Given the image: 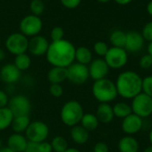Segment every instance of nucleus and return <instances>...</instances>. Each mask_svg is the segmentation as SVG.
Here are the masks:
<instances>
[{
  "label": "nucleus",
  "instance_id": "20e7f679",
  "mask_svg": "<svg viewBox=\"0 0 152 152\" xmlns=\"http://www.w3.org/2000/svg\"><path fill=\"white\" fill-rule=\"evenodd\" d=\"M84 115L83 106L77 100H68L61 108L60 117L64 124L73 127L81 123Z\"/></svg>",
  "mask_w": 152,
  "mask_h": 152
},
{
  "label": "nucleus",
  "instance_id": "39448f33",
  "mask_svg": "<svg viewBox=\"0 0 152 152\" xmlns=\"http://www.w3.org/2000/svg\"><path fill=\"white\" fill-rule=\"evenodd\" d=\"M132 112L141 119L150 116L152 113V98L140 92L132 99Z\"/></svg>",
  "mask_w": 152,
  "mask_h": 152
},
{
  "label": "nucleus",
  "instance_id": "ea45409f",
  "mask_svg": "<svg viewBox=\"0 0 152 152\" xmlns=\"http://www.w3.org/2000/svg\"><path fill=\"white\" fill-rule=\"evenodd\" d=\"M39 152H52L53 151L51 144L46 140L39 143Z\"/></svg>",
  "mask_w": 152,
  "mask_h": 152
},
{
  "label": "nucleus",
  "instance_id": "cd10ccee",
  "mask_svg": "<svg viewBox=\"0 0 152 152\" xmlns=\"http://www.w3.org/2000/svg\"><path fill=\"white\" fill-rule=\"evenodd\" d=\"M31 64V60L30 56L27 53L21 54L18 56H15V63L14 64L22 72V71H26L30 68Z\"/></svg>",
  "mask_w": 152,
  "mask_h": 152
},
{
  "label": "nucleus",
  "instance_id": "c9c22d12",
  "mask_svg": "<svg viewBox=\"0 0 152 152\" xmlns=\"http://www.w3.org/2000/svg\"><path fill=\"white\" fill-rule=\"evenodd\" d=\"M139 65L142 69H149L152 67V56H150L148 54H146L142 56L139 61Z\"/></svg>",
  "mask_w": 152,
  "mask_h": 152
},
{
  "label": "nucleus",
  "instance_id": "f3484780",
  "mask_svg": "<svg viewBox=\"0 0 152 152\" xmlns=\"http://www.w3.org/2000/svg\"><path fill=\"white\" fill-rule=\"evenodd\" d=\"M28 144V140L22 133H13L7 140V147L15 152H24Z\"/></svg>",
  "mask_w": 152,
  "mask_h": 152
},
{
  "label": "nucleus",
  "instance_id": "a18cd8bd",
  "mask_svg": "<svg viewBox=\"0 0 152 152\" xmlns=\"http://www.w3.org/2000/svg\"><path fill=\"white\" fill-rule=\"evenodd\" d=\"M148 54L150 56H152V41L149 42L148 45Z\"/></svg>",
  "mask_w": 152,
  "mask_h": 152
},
{
  "label": "nucleus",
  "instance_id": "412c9836",
  "mask_svg": "<svg viewBox=\"0 0 152 152\" xmlns=\"http://www.w3.org/2000/svg\"><path fill=\"white\" fill-rule=\"evenodd\" d=\"M70 136L73 142L79 145L85 144L90 139L89 132L86 129H84L81 124H77L72 127L70 131Z\"/></svg>",
  "mask_w": 152,
  "mask_h": 152
},
{
  "label": "nucleus",
  "instance_id": "4be33fe9",
  "mask_svg": "<svg viewBox=\"0 0 152 152\" xmlns=\"http://www.w3.org/2000/svg\"><path fill=\"white\" fill-rule=\"evenodd\" d=\"M74 58L77 61V63L88 66L91 64V62L93 60V56L90 48L83 46V47H79L77 48H75Z\"/></svg>",
  "mask_w": 152,
  "mask_h": 152
},
{
  "label": "nucleus",
  "instance_id": "7ed1b4c3",
  "mask_svg": "<svg viewBox=\"0 0 152 152\" xmlns=\"http://www.w3.org/2000/svg\"><path fill=\"white\" fill-rule=\"evenodd\" d=\"M91 91L93 97L99 103H110L118 96L115 83L107 78L95 81Z\"/></svg>",
  "mask_w": 152,
  "mask_h": 152
},
{
  "label": "nucleus",
  "instance_id": "4c0bfd02",
  "mask_svg": "<svg viewBox=\"0 0 152 152\" xmlns=\"http://www.w3.org/2000/svg\"><path fill=\"white\" fill-rule=\"evenodd\" d=\"M109 148L107 144L104 141H99L95 144L93 148V152H108Z\"/></svg>",
  "mask_w": 152,
  "mask_h": 152
},
{
  "label": "nucleus",
  "instance_id": "c03bdc74",
  "mask_svg": "<svg viewBox=\"0 0 152 152\" xmlns=\"http://www.w3.org/2000/svg\"><path fill=\"white\" fill-rule=\"evenodd\" d=\"M6 58V52L4 49L0 48V61H3Z\"/></svg>",
  "mask_w": 152,
  "mask_h": 152
},
{
  "label": "nucleus",
  "instance_id": "393cba45",
  "mask_svg": "<svg viewBox=\"0 0 152 152\" xmlns=\"http://www.w3.org/2000/svg\"><path fill=\"white\" fill-rule=\"evenodd\" d=\"M126 39V32L121 30H115L111 32L109 37V41L112 44V47L124 48Z\"/></svg>",
  "mask_w": 152,
  "mask_h": 152
},
{
  "label": "nucleus",
  "instance_id": "f8f14e48",
  "mask_svg": "<svg viewBox=\"0 0 152 152\" xmlns=\"http://www.w3.org/2000/svg\"><path fill=\"white\" fill-rule=\"evenodd\" d=\"M88 69L90 77L95 82L107 78L110 68L105 62L104 58H96L91 62L88 65Z\"/></svg>",
  "mask_w": 152,
  "mask_h": 152
},
{
  "label": "nucleus",
  "instance_id": "a211bd4d",
  "mask_svg": "<svg viewBox=\"0 0 152 152\" xmlns=\"http://www.w3.org/2000/svg\"><path fill=\"white\" fill-rule=\"evenodd\" d=\"M95 115L99 122L105 124L111 123L115 118L113 107H111L109 103H99V105L97 107V111Z\"/></svg>",
  "mask_w": 152,
  "mask_h": 152
},
{
  "label": "nucleus",
  "instance_id": "a878e982",
  "mask_svg": "<svg viewBox=\"0 0 152 152\" xmlns=\"http://www.w3.org/2000/svg\"><path fill=\"white\" fill-rule=\"evenodd\" d=\"M113 112L115 117L121 119L125 118L132 113L131 105L127 104L126 102H117L116 104H115V106L113 107Z\"/></svg>",
  "mask_w": 152,
  "mask_h": 152
},
{
  "label": "nucleus",
  "instance_id": "e433bc0d",
  "mask_svg": "<svg viewBox=\"0 0 152 152\" xmlns=\"http://www.w3.org/2000/svg\"><path fill=\"white\" fill-rule=\"evenodd\" d=\"M63 7L67 9H74L81 5L82 0H60Z\"/></svg>",
  "mask_w": 152,
  "mask_h": 152
},
{
  "label": "nucleus",
  "instance_id": "72a5a7b5",
  "mask_svg": "<svg viewBox=\"0 0 152 152\" xmlns=\"http://www.w3.org/2000/svg\"><path fill=\"white\" fill-rule=\"evenodd\" d=\"M141 35L144 39V40H147L148 42L152 41V21L147 23L141 31Z\"/></svg>",
  "mask_w": 152,
  "mask_h": 152
},
{
  "label": "nucleus",
  "instance_id": "f257e3e1",
  "mask_svg": "<svg viewBox=\"0 0 152 152\" xmlns=\"http://www.w3.org/2000/svg\"><path fill=\"white\" fill-rule=\"evenodd\" d=\"M75 47L67 39L49 43L46 54L48 62L52 66L67 68L74 63Z\"/></svg>",
  "mask_w": 152,
  "mask_h": 152
},
{
  "label": "nucleus",
  "instance_id": "4468645a",
  "mask_svg": "<svg viewBox=\"0 0 152 152\" xmlns=\"http://www.w3.org/2000/svg\"><path fill=\"white\" fill-rule=\"evenodd\" d=\"M145 40L141 35V33L131 31L126 32V39H125V45L124 49L126 52L130 53H138L144 47Z\"/></svg>",
  "mask_w": 152,
  "mask_h": 152
},
{
  "label": "nucleus",
  "instance_id": "864d4df0",
  "mask_svg": "<svg viewBox=\"0 0 152 152\" xmlns=\"http://www.w3.org/2000/svg\"><path fill=\"white\" fill-rule=\"evenodd\" d=\"M150 117H151V120H152V113H151V115H150Z\"/></svg>",
  "mask_w": 152,
  "mask_h": 152
},
{
  "label": "nucleus",
  "instance_id": "dca6fc26",
  "mask_svg": "<svg viewBox=\"0 0 152 152\" xmlns=\"http://www.w3.org/2000/svg\"><path fill=\"white\" fill-rule=\"evenodd\" d=\"M21 78V71L14 64H7L0 69V79L7 84H14Z\"/></svg>",
  "mask_w": 152,
  "mask_h": 152
},
{
  "label": "nucleus",
  "instance_id": "0eeeda50",
  "mask_svg": "<svg viewBox=\"0 0 152 152\" xmlns=\"http://www.w3.org/2000/svg\"><path fill=\"white\" fill-rule=\"evenodd\" d=\"M104 60L110 69H121L124 67L128 62V53L124 48H109Z\"/></svg>",
  "mask_w": 152,
  "mask_h": 152
},
{
  "label": "nucleus",
  "instance_id": "7c9ffc66",
  "mask_svg": "<svg viewBox=\"0 0 152 152\" xmlns=\"http://www.w3.org/2000/svg\"><path fill=\"white\" fill-rule=\"evenodd\" d=\"M141 92L152 98V75H148L142 78Z\"/></svg>",
  "mask_w": 152,
  "mask_h": 152
},
{
  "label": "nucleus",
  "instance_id": "79ce46f5",
  "mask_svg": "<svg viewBox=\"0 0 152 152\" xmlns=\"http://www.w3.org/2000/svg\"><path fill=\"white\" fill-rule=\"evenodd\" d=\"M114 1L120 6H127L130 3H132L133 0H114Z\"/></svg>",
  "mask_w": 152,
  "mask_h": 152
},
{
  "label": "nucleus",
  "instance_id": "49530a36",
  "mask_svg": "<svg viewBox=\"0 0 152 152\" xmlns=\"http://www.w3.org/2000/svg\"><path fill=\"white\" fill-rule=\"evenodd\" d=\"M64 152H81V151L76 148H68Z\"/></svg>",
  "mask_w": 152,
  "mask_h": 152
},
{
  "label": "nucleus",
  "instance_id": "3c124183",
  "mask_svg": "<svg viewBox=\"0 0 152 152\" xmlns=\"http://www.w3.org/2000/svg\"><path fill=\"white\" fill-rule=\"evenodd\" d=\"M99 2H100V3H107V2H109L110 0H98Z\"/></svg>",
  "mask_w": 152,
  "mask_h": 152
},
{
  "label": "nucleus",
  "instance_id": "09e8293b",
  "mask_svg": "<svg viewBox=\"0 0 152 152\" xmlns=\"http://www.w3.org/2000/svg\"><path fill=\"white\" fill-rule=\"evenodd\" d=\"M143 152H152V146L150 145V146L147 147V148L143 150Z\"/></svg>",
  "mask_w": 152,
  "mask_h": 152
},
{
  "label": "nucleus",
  "instance_id": "473e14b6",
  "mask_svg": "<svg viewBox=\"0 0 152 152\" xmlns=\"http://www.w3.org/2000/svg\"><path fill=\"white\" fill-rule=\"evenodd\" d=\"M64 29L62 27L56 26L51 30L50 38L52 39V42L59 41V40L64 39Z\"/></svg>",
  "mask_w": 152,
  "mask_h": 152
},
{
  "label": "nucleus",
  "instance_id": "a19ab883",
  "mask_svg": "<svg viewBox=\"0 0 152 152\" xmlns=\"http://www.w3.org/2000/svg\"><path fill=\"white\" fill-rule=\"evenodd\" d=\"M24 152H39V143L28 141V144H27V147H26Z\"/></svg>",
  "mask_w": 152,
  "mask_h": 152
},
{
  "label": "nucleus",
  "instance_id": "603ef678",
  "mask_svg": "<svg viewBox=\"0 0 152 152\" xmlns=\"http://www.w3.org/2000/svg\"><path fill=\"white\" fill-rule=\"evenodd\" d=\"M1 148H2V143H1V140H0V149H1Z\"/></svg>",
  "mask_w": 152,
  "mask_h": 152
},
{
  "label": "nucleus",
  "instance_id": "ddd939ff",
  "mask_svg": "<svg viewBox=\"0 0 152 152\" xmlns=\"http://www.w3.org/2000/svg\"><path fill=\"white\" fill-rule=\"evenodd\" d=\"M143 126V119L137 116L134 114H131L122 121V130L126 135L132 136L138 133Z\"/></svg>",
  "mask_w": 152,
  "mask_h": 152
},
{
  "label": "nucleus",
  "instance_id": "f03ea898",
  "mask_svg": "<svg viewBox=\"0 0 152 152\" xmlns=\"http://www.w3.org/2000/svg\"><path fill=\"white\" fill-rule=\"evenodd\" d=\"M142 78L134 71H124L117 76L115 83L118 96L125 99H132L141 92Z\"/></svg>",
  "mask_w": 152,
  "mask_h": 152
},
{
  "label": "nucleus",
  "instance_id": "9b49d317",
  "mask_svg": "<svg viewBox=\"0 0 152 152\" xmlns=\"http://www.w3.org/2000/svg\"><path fill=\"white\" fill-rule=\"evenodd\" d=\"M67 80L76 85H82L85 83L89 78V69L87 65L79 63H73L67 68Z\"/></svg>",
  "mask_w": 152,
  "mask_h": 152
},
{
  "label": "nucleus",
  "instance_id": "2eb2a0df",
  "mask_svg": "<svg viewBox=\"0 0 152 152\" xmlns=\"http://www.w3.org/2000/svg\"><path fill=\"white\" fill-rule=\"evenodd\" d=\"M48 47V40L41 35H37L29 39L28 51L35 56H41L47 54Z\"/></svg>",
  "mask_w": 152,
  "mask_h": 152
},
{
  "label": "nucleus",
  "instance_id": "f704fd0d",
  "mask_svg": "<svg viewBox=\"0 0 152 152\" xmlns=\"http://www.w3.org/2000/svg\"><path fill=\"white\" fill-rule=\"evenodd\" d=\"M49 93L55 98H60L64 94V88L61 84H50Z\"/></svg>",
  "mask_w": 152,
  "mask_h": 152
},
{
  "label": "nucleus",
  "instance_id": "de8ad7c7",
  "mask_svg": "<svg viewBox=\"0 0 152 152\" xmlns=\"http://www.w3.org/2000/svg\"><path fill=\"white\" fill-rule=\"evenodd\" d=\"M0 152H15V151L12 150L11 148H9L8 147H5V148H1Z\"/></svg>",
  "mask_w": 152,
  "mask_h": 152
},
{
  "label": "nucleus",
  "instance_id": "1a4fd4ad",
  "mask_svg": "<svg viewBox=\"0 0 152 152\" xmlns=\"http://www.w3.org/2000/svg\"><path fill=\"white\" fill-rule=\"evenodd\" d=\"M43 27V23L41 19L39 16L29 15L24 16L19 24L20 32L23 34L24 36L28 37H34L39 35V33L41 31Z\"/></svg>",
  "mask_w": 152,
  "mask_h": 152
},
{
  "label": "nucleus",
  "instance_id": "9d476101",
  "mask_svg": "<svg viewBox=\"0 0 152 152\" xmlns=\"http://www.w3.org/2000/svg\"><path fill=\"white\" fill-rule=\"evenodd\" d=\"M7 107L12 112L14 117L29 115L31 109V103L28 97L19 94L9 99Z\"/></svg>",
  "mask_w": 152,
  "mask_h": 152
},
{
  "label": "nucleus",
  "instance_id": "423d86ee",
  "mask_svg": "<svg viewBox=\"0 0 152 152\" xmlns=\"http://www.w3.org/2000/svg\"><path fill=\"white\" fill-rule=\"evenodd\" d=\"M49 134V128L48 124L42 121L31 122L27 130L25 131V137L28 141L40 143L45 141Z\"/></svg>",
  "mask_w": 152,
  "mask_h": 152
},
{
  "label": "nucleus",
  "instance_id": "aec40b11",
  "mask_svg": "<svg viewBox=\"0 0 152 152\" xmlns=\"http://www.w3.org/2000/svg\"><path fill=\"white\" fill-rule=\"evenodd\" d=\"M48 80L50 84H61L67 80V69L64 67L52 66L48 72Z\"/></svg>",
  "mask_w": 152,
  "mask_h": 152
},
{
  "label": "nucleus",
  "instance_id": "bb28decb",
  "mask_svg": "<svg viewBox=\"0 0 152 152\" xmlns=\"http://www.w3.org/2000/svg\"><path fill=\"white\" fill-rule=\"evenodd\" d=\"M13 119L14 115L7 107L0 108V131H4L11 126Z\"/></svg>",
  "mask_w": 152,
  "mask_h": 152
},
{
  "label": "nucleus",
  "instance_id": "8fccbe9b",
  "mask_svg": "<svg viewBox=\"0 0 152 152\" xmlns=\"http://www.w3.org/2000/svg\"><path fill=\"white\" fill-rule=\"evenodd\" d=\"M148 140H149V142H150V144H151V146H152V129L150 130V132H149V134H148Z\"/></svg>",
  "mask_w": 152,
  "mask_h": 152
},
{
  "label": "nucleus",
  "instance_id": "58836bf2",
  "mask_svg": "<svg viewBox=\"0 0 152 152\" xmlns=\"http://www.w3.org/2000/svg\"><path fill=\"white\" fill-rule=\"evenodd\" d=\"M9 102L8 95L6 91L0 90V108L7 107Z\"/></svg>",
  "mask_w": 152,
  "mask_h": 152
},
{
  "label": "nucleus",
  "instance_id": "6ab92c4d",
  "mask_svg": "<svg viewBox=\"0 0 152 152\" xmlns=\"http://www.w3.org/2000/svg\"><path fill=\"white\" fill-rule=\"evenodd\" d=\"M119 152H138L140 149L139 141L130 135H125L121 138L117 144Z\"/></svg>",
  "mask_w": 152,
  "mask_h": 152
},
{
  "label": "nucleus",
  "instance_id": "b1692460",
  "mask_svg": "<svg viewBox=\"0 0 152 152\" xmlns=\"http://www.w3.org/2000/svg\"><path fill=\"white\" fill-rule=\"evenodd\" d=\"M99 122L96 116V115L92 113H86L83 115L82 120H81V125L86 129L89 132L95 131L99 127Z\"/></svg>",
  "mask_w": 152,
  "mask_h": 152
},
{
  "label": "nucleus",
  "instance_id": "5701e85b",
  "mask_svg": "<svg viewBox=\"0 0 152 152\" xmlns=\"http://www.w3.org/2000/svg\"><path fill=\"white\" fill-rule=\"evenodd\" d=\"M31 124V119L29 115L24 116H15L13 119L11 127L15 133H23L27 130Z\"/></svg>",
  "mask_w": 152,
  "mask_h": 152
},
{
  "label": "nucleus",
  "instance_id": "6e6552de",
  "mask_svg": "<svg viewBox=\"0 0 152 152\" xmlns=\"http://www.w3.org/2000/svg\"><path fill=\"white\" fill-rule=\"evenodd\" d=\"M5 45L8 52L15 56H18L28 51L29 39L21 32L12 33L7 37Z\"/></svg>",
  "mask_w": 152,
  "mask_h": 152
},
{
  "label": "nucleus",
  "instance_id": "c85d7f7f",
  "mask_svg": "<svg viewBox=\"0 0 152 152\" xmlns=\"http://www.w3.org/2000/svg\"><path fill=\"white\" fill-rule=\"evenodd\" d=\"M50 144L54 152H64L68 148V142L63 136L54 137Z\"/></svg>",
  "mask_w": 152,
  "mask_h": 152
},
{
  "label": "nucleus",
  "instance_id": "2f4dec72",
  "mask_svg": "<svg viewBox=\"0 0 152 152\" xmlns=\"http://www.w3.org/2000/svg\"><path fill=\"white\" fill-rule=\"evenodd\" d=\"M94 52L100 57H104L108 51V45L104 41H97L93 46Z\"/></svg>",
  "mask_w": 152,
  "mask_h": 152
},
{
  "label": "nucleus",
  "instance_id": "37998d69",
  "mask_svg": "<svg viewBox=\"0 0 152 152\" xmlns=\"http://www.w3.org/2000/svg\"><path fill=\"white\" fill-rule=\"evenodd\" d=\"M146 9H147V12H148V14L150 16H152V0L148 3Z\"/></svg>",
  "mask_w": 152,
  "mask_h": 152
},
{
  "label": "nucleus",
  "instance_id": "c756f323",
  "mask_svg": "<svg viewBox=\"0 0 152 152\" xmlns=\"http://www.w3.org/2000/svg\"><path fill=\"white\" fill-rule=\"evenodd\" d=\"M30 10L31 15L39 16L43 14L45 10V3L43 0H31L30 3Z\"/></svg>",
  "mask_w": 152,
  "mask_h": 152
},
{
  "label": "nucleus",
  "instance_id": "5fc2aeb1",
  "mask_svg": "<svg viewBox=\"0 0 152 152\" xmlns=\"http://www.w3.org/2000/svg\"><path fill=\"white\" fill-rule=\"evenodd\" d=\"M0 43H1V40H0Z\"/></svg>",
  "mask_w": 152,
  "mask_h": 152
}]
</instances>
